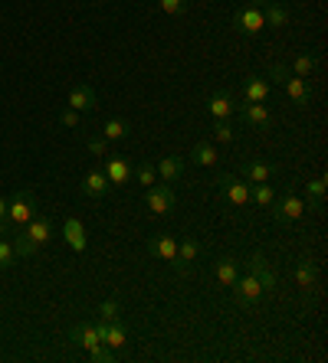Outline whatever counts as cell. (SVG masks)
<instances>
[{
	"instance_id": "6da1fadb",
	"label": "cell",
	"mask_w": 328,
	"mask_h": 363,
	"mask_svg": "<svg viewBox=\"0 0 328 363\" xmlns=\"http://www.w3.org/2000/svg\"><path fill=\"white\" fill-rule=\"evenodd\" d=\"M50 239H53V219L36 210V216L23 226L20 233H13L10 242H13V249H17V258H30V256H36V249L46 246Z\"/></svg>"
},
{
	"instance_id": "7a4b0ae2",
	"label": "cell",
	"mask_w": 328,
	"mask_h": 363,
	"mask_svg": "<svg viewBox=\"0 0 328 363\" xmlns=\"http://www.w3.org/2000/svg\"><path fill=\"white\" fill-rule=\"evenodd\" d=\"M69 341H73V343H82V347L89 350V357H92L96 363L115 360V350H105V343H102V337H98L96 320H79V324H73V331H69Z\"/></svg>"
},
{
	"instance_id": "3957f363",
	"label": "cell",
	"mask_w": 328,
	"mask_h": 363,
	"mask_svg": "<svg viewBox=\"0 0 328 363\" xmlns=\"http://www.w3.org/2000/svg\"><path fill=\"white\" fill-rule=\"evenodd\" d=\"M36 216V193L30 187L13 190V196L7 200V219H10V233H20L23 226Z\"/></svg>"
},
{
	"instance_id": "277c9868",
	"label": "cell",
	"mask_w": 328,
	"mask_h": 363,
	"mask_svg": "<svg viewBox=\"0 0 328 363\" xmlns=\"http://www.w3.org/2000/svg\"><path fill=\"white\" fill-rule=\"evenodd\" d=\"M217 193L223 203H233V206H246L253 203L250 200V183L243 180L240 173H223L217 180Z\"/></svg>"
},
{
	"instance_id": "5b68a950",
	"label": "cell",
	"mask_w": 328,
	"mask_h": 363,
	"mask_svg": "<svg viewBox=\"0 0 328 363\" xmlns=\"http://www.w3.org/2000/svg\"><path fill=\"white\" fill-rule=\"evenodd\" d=\"M174 203H177V196H174V190H171V183H151V187H144V206H148L154 216L171 213Z\"/></svg>"
},
{
	"instance_id": "8992f818",
	"label": "cell",
	"mask_w": 328,
	"mask_h": 363,
	"mask_svg": "<svg viewBox=\"0 0 328 363\" xmlns=\"http://www.w3.org/2000/svg\"><path fill=\"white\" fill-rule=\"evenodd\" d=\"M302 213H306V200H302V196H295V193H285L283 200H273V219L279 226L295 223Z\"/></svg>"
},
{
	"instance_id": "52a82bcc",
	"label": "cell",
	"mask_w": 328,
	"mask_h": 363,
	"mask_svg": "<svg viewBox=\"0 0 328 363\" xmlns=\"http://www.w3.org/2000/svg\"><path fill=\"white\" fill-rule=\"evenodd\" d=\"M262 295H266V291H262L260 278L253 275V272H250V275H240L237 281H233V298H237V304H240V308H253V304H256Z\"/></svg>"
},
{
	"instance_id": "ba28073f",
	"label": "cell",
	"mask_w": 328,
	"mask_h": 363,
	"mask_svg": "<svg viewBox=\"0 0 328 363\" xmlns=\"http://www.w3.org/2000/svg\"><path fill=\"white\" fill-rule=\"evenodd\" d=\"M105 177H109L112 187H125L131 180V164L128 157H121V154H105Z\"/></svg>"
},
{
	"instance_id": "9c48e42d",
	"label": "cell",
	"mask_w": 328,
	"mask_h": 363,
	"mask_svg": "<svg viewBox=\"0 0 328 363\" xmlns=\"http://www.w3.org/2000/svg\"><path fill=\"white\" fill-rule=\"evenodd\" d=\"M197 256H200V242H197L194 235H184V239L177 242V262L171 268H174L177 275H187L191 265L197 262Z\"/></svg>"
},
{
	"instance_id": "30bf717a",
	"label": "cell",
	"mask_w": 328,
	"mask_h": 363,
	"mask_svg": "<svg viewBox=\"0 0 328 363\" xmlns=\"http://www.w3.org/2000/svg\"><path fill=\"white\" fill-rule=\"evenodd\" d=\"M79 190L86 193L89 200H102V196H109L112 183H109V177H105V171H89L86 177H82V183H79Z\"/></svg>"
},
{
	"instance_id": "8fae6325",
	"label": "cell",
	"mask_w": 328,
	"mask_h": 363,
	"mask_svg": "<svg viewBox=\"0 0 328 363\" xmlns=\"http://www.w3.org/2000/svg\"><path fill=\"white\" fill-rule=\"evenodd\" d=\"M233 26H237L240 33H246V36H256V33L266 26L262 10H260V7H243L240 13H233Z\"/></svg>"
},
{
	"instance_id": "7c38bea8",
	"label": "cell",
	"mask_w": 328,
	"mask_h": 363,
	"mask_svg": "<svg viewBox=\"0 0 328 363\" xmlns=\"http://www.w3.org/2000/svg\"><path fill=\"white\" fill-rule=\"evenodd\" d=\"M237 111L253 128H269L273 125V115H269V108L262 105V102H243V105H237Z\"/></svg>"
},
{
	"instance_id": "4fadbf2b",
	"label": "cell",
	"mask_w": 328,
	"mask_h": 363,
	"mask_svg": "<svg viewBox=\"0 0 328 363\" xmlns=\"http://www.w3.org/2000/svg\"><path fill=\"white\" fill-rule=\"evenodd\" d=\"M273 173H276V167L266 164V160H246V164H240V177L246 183H269Z\"/></svg>"
},
{
	"instance_id": "5bb4252c",
	"label": "cell",
	"mask_w": 328,
	"mask_h": 363,
	"mask_svg": "<svg viewBox=\"0 0 328 363\" xmlns=\"http://www.w3.org/2000/svg\"><path fill=\"white\" fill-rule=\"evenodd\" d=\"M148 249H151V252L161 258V262H167V265H174V262H177V239H174V235H167V233L151 235Z\"/></svg>"
},
{
	"instance_id": "9a60e30c",
	"label": "cell",
	"mask_w": 328,
	"mask_h": 363,
	"mask_svg": "<svg viewBox=\"0 0 328 363\" xmlns=\"http://www.w3.org/2000/svg\"><path fill=\"white\" fill-rule=\"evenodd\" d=\"M69 108H76V111H96L98 108V92L92 86H73L69 92Z\"/></svg>"
},
{
	"instance_id": "2e32d148",
	"label": "cell",
	"mask_w": 328,
	"mask_h": 363,
	"mask_svg": "<svg viewBox=\"0 0 328 363\" xmlns=\"http://www.w3.org/2000/svg\"><path fill=\"white\" fill-rule=\"evenodd\" d=\"M63 239L73 252H86V226H82V219L69 216V219L63 223Z\"/></svg>"
},
{
	"instance_id": "e0dca14e",
	"label": "cell",
	"mask_w": 328,
	"mask_h": 363,
	"mask_svg": "<svg viewBox=\"0 0 328 363\" xmlns=\"http://www.w3.org/2000/svg\"><path fill=\"white\" fill-rule=\"evenodd\" d=\"M207 111L217 118V121H230V118H233V111H237V102H233L227 92H217V95H210Z\"/></svg>"
},
{
	"instance_id": "ac0fdd59",
	"label": "cell",
	"mask_w": 328,
	"mask_h": 363,
	"mask_svg": "<svg viewBox=\"0 0 328 363\" xmlns=\"http://www.w3.org/2000/svg\"><path fill=\"white\" fill-rule=\"evenodd\" d=\"M269 98V82L262 75H250L243 82V102H266Z\"/></svg>"
},
{
	"instance_id": "d6986e66",
	"label": "cell",
	"mask_w": 328,
	"mask_h": 363,
	"mask_svg": "<svg viewBox=\"0 0 328 363\" xmlns=\"http://www.w3.org/2000/svg\"><path fill=\"white\" fill-rule=\"evenodd\" d=\"M283 88H285V95L292 98V105H299V108L308 105V82H306V79H299V75H289V79L283 82Z\"/></svg>"
},
{
	"instance_id": "ffe728a7",
	"label": "cell",
	"mask_w": 328,
	"mask_h": 363,
	"mask_svg": "<svg viewBox=\"0 0 328 363\" xmlns=\"http://www.w3.org/2000/svg\"><path fill=\"white\" fill-rule=\"evenodd\" d=\"M250 272L260 278V285H262V291H266V295L276 288V272L266 265V258H262V256H253L250 258Z\"/></svg>"
},
{
	"instance_id": "44dd1931",
	"label": "cell",
	"mask_w": 328,
	"mask_h": 363,
	"mask_svg": "<svg viewBox=\"0 0 328 363\" xmlns=\"http://www.w3.org/2000/svg\"><path fill=\"white\" fill-rule=\"evenodd\" d=\"M102 343H109V350H125V343H128V334H125V327H121L119 320H109L105 324V331H102Z\"/></svg>"
},
{
	"instance_id": "7402d4cb",
	"label": "cell",
	"mask_w": 328,
	"mask_h": 363,
	"mask_svg": "<svg viewBox=\"0 0 328 363\" xmlns=\"http://www.w3.org/2000/svg\"><path fill=\"white\" fill-rule=\"evenodd\" d=\"M154 171H158V177H161L164 183H177V177L184 173V160L181 157H161Z\"/></svg>"
},
{
	"instance_id": "603a6c76",
	"label": "cell",
	"mask_w": 328,
	"mask_h": 363,
	"mask_svg": "<svg viewBox=\"0 0 328 363\" xmlns=\"http://www.w3.org/2000/svg\"><path fill=\"white\" fill-rule=\"evenodd\" d=\"M322 203H325V177H315L306 183V210H322Z\"/></svg>"
},
{
	"instance_id": "cb8c5ba5",
	"label": "cell",
	"mask_w": 328,
	"mask_h": 363,
	"mask_svg": "<svg viewBox=\"0 0 328 363\" xmlns=\"http://www.w3.org/2000/svg\"><path fill=\"white\" fill-rule=\"evenodd\" d=\"M315 278H318L315 262H299V268H295V285L306 291V295L315 288Z\"/></svg>"
},
{
	"instance_id": "d4e9b609",
	"label": "cell",
	"mask_w": 328,
	"mask_h": 363,
	"mask_svg": "<svg viewBox=\"0 0 328 363\" xmlns=\"http://www.w3.org/2000/svg\"><path fill=\"white\" fill-rule=\"evenodd\" d=\"M191 160H194V164H200V167H217L220 154L214 150V144L200 141V144H194V150H191Z\"/></svg>"
},
{
	"instance_id": "484cf974",
	"label": "cell",
	"mask_w": 328,
	"mask_h": 363,
	"mask_svg": "<svg viewBox=\"0 0 328 363\" xmlns=\"http://www.w3.org/2000/svg\"><path fill=\"white\" fill-rule=\"evenodd\" d=\"M240 278V265L233 262V258H220L217 262V281L223 288H233V281Z\"/></svg>"
},
{
	"instance_id": "4316f807",
	"label": "cell",
	"mask_w": 328,
	"mask_h": 363,
	"mask_svg": "<svg viewBox=\"0 0 328 363\" xmlns=\"http://www.w3.org/2000/svg\"><path fill=\"white\" fill-rule=\"evenodd\" d=\"M262 20H266V26H285L289 23V10L279 7V3H262Z\"/></svg>"
},
{
	"instance_id": "83f0119b",
	"label": "cell",
	"mask_w": 328,
	"mask_h": 363,
	"mask_svg": "<svg viewBox=\"0 0 328 363\" xmlns=\"http://www.w3.org/2000/svg\"><path fill=\"white\" fill-rule=\"evenodd\" d=\"M250 200H256V206H273L276 200L273 183H250Z\"/></svg>"
},
{
	"instance_id": "f1b7e54d",
	"label": "cell",
	"mask_w": 328,
	"mask_h": 363,
	"mask_svg": "<svg viewBox=\"0 0 328 363\" xmlns=\"http://www.w3.org/2000/svg\"><path fill=\"white\" fill-rule=\"evenodd\" d=\"M102 131H105V138H109V141H121V138H128V134H131V125H128V121H121V118H109Z\"/></svg>"
},
{
	"instance_id": "f546056e",
	"label": "cell",
	"mask_w": 328,
	"mask_h": 363,
	"mask_svg": "<svg viewBox=\"0 0 328 363\" xmlns=\"http://www.w3.org/2000/svg\"><path fill=\"white\" fill-rule=\"evenodd\" d=\"M315 65H318L315 56H295V59H292V69H289V72L299 75V79H308V75L315 72Z\"/></svg>"
},
{
	"instance_id": "4dcf8cb0",
	"label": "cell",
	"mask_w": 328,
	"mask_h": 363,
	"mask_svg": "<svg viewBox=\"0 0 328 363\" xmlns=\"http://www.w3.org/2000/svg\"><path fill=\"white\" fill-rule=\"evenodd\" d=\"M214 138H217L220 144H233V141H237V128H233L230 121H217V125H214Z\"/></svg>"
},
{
	"instance_id": "1f68e13d",
	"label": "cell",
	"mask_w": 328,
	"mask_h": 363,
	"mask_svg": "<svg viewBox=\"0 0 328 363\" xmlns=\"http://www.w3.org/2000/svg\"><path fill=\"white\" fill-rule=\"evenodd\" d=\"M17 265V249L10 239H0V268H13Z\"/></svg>"
},
{
	"instance_id": "d6a6232c",
	"label": "cell",
	"mask_w": 328,
	"mask_h": 363,
	"mask_svg": "<svg viewBox=\"0 0 328 363\" xmlns=\"http://www.w3.org/2000/svg\"><path fill=\"white\" fill-rule=\"evenodd\" d=\"M135 177H138V183H142V187H151V183H158V171H154L148 160H144V164H138Z\"/></svg>"
},
{
	"instance_id": "836d02e7",
	"label": "cell",
	"mask_w": 328,
	"mask_h": 363,
	"mask_svg": "<svg viewBox=\"0 0 328 363\" xmlns=\"http://www.w3.org/2000/svg\"><path fill=\"white\" fill-rule=\"evenodd\" d=\"M98 320H119V301H115V298L102 301V308H98Z\"/></svg>"
},
{
	"instance_id": "e575fe53",
	"label": "cell",
	"mask_w": 328,
	"mask_h": 363,
	"mask_svg": "<svg viewBox=\"0 0 328 363\" xmlns=\"http://www.w3.org/2000/svg\"><path fill=\"white\" fill-rule=\"evenodd\" d=\"M161 10L171 13V17H181V13H187V0H161Z\"/></svg>"
},
{
	"instance_id": "d590c367",
	"label": "cell",
	"mask_w": 328,
	"mask_h": 363,
	"mask_svg": "<svg viewBox=\"0 0 328 363\" xmlns=\"http://www.w3.org/2000/svg\"><path fill=\"white\" fill-rule=\"evenodd\" d=\"M86 144H89V150H92L96 157H105V154H109V138H89Z\"/></svg>"
},
{
	"instance_id": "8d00e7d4",
	"label": "cell",
	"mask_w": 328,
	"mask_h": 363,
	"mask_svg": "<svg viewBox=\"0 0 328 363\" xmlns=\"http://www.w3.org/2000/svg\"><path fill=\"white\" fill-rule=\"evenodd\" d=\"M269 75H273L276 82L283 86V82H285V79H289L292 72H289V65H285V63H269Z\"/></svg>"
},
{
	"instance_id": "74e56055",
	"label": "cell",
	"mask_w": 328,
	"mask_h": 363,
	"mask_svg": "<svg viewBox=\"0 0 328 363\" xmlns=\"http://www.w3.org/2000/svg\"><path fill=\"white\" fill-rule=\"evenodd\" d=\"M59 121H63L66 128H79V111L76 108H66L63 115H59Z\"/></svg>"
},
{
	"instance_id": "f35d334b",
	"label": "cell",
	"mask_w": 328,
	"mask_h": 363,
	"mask_svg": "<svg viewBox=\"0 0 328 363\" xmlns=\"http://www.w3.org/2000/svg\"><path fill=\"white\" fill-rule=\"evenodd\" d=\"M10 233V219H7V200L0 196V235Z\"/></svg>"
},
{
	"instance_id": "ab89813d",
	"label": "cell",
	"mask_w": 328,
	"mask_h": 363,
	"mask_svg": "<svg viewBox=\"0 0 328 363\" xmlns=\"http://www.w3.org/2000/svg\"><path fill=\"white\" fill-rule=\"evenodd\" d=\"M262 3H269V0H250V7H262Z\"/></svg>"
}]
</instances>
